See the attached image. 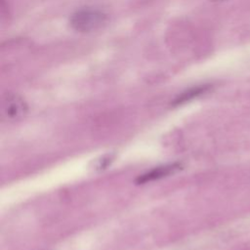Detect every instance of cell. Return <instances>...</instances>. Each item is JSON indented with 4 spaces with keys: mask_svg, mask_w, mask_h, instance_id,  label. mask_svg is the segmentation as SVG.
<instances>
[{
    "mask_svg": "<svg viewBox=\"0 0 250 250\" xmlns=\"http://www.w3.org/2000/svg\"><path fill=\"white\" fill-rule=\"evenodd\" d=\"M28 111L26 102L15 93H6L1 98L0 115L6 122H16L22 119Z\"/></svg>",
    "mask_w": 250,
    "mask_h": 250,
    "instance_id": "2",
    "label": "cell"
},
{
    "mask_svg": "<svg viewBox=\"0 0 250 250\" xmlns=\"http://www.w3.org/2000/svg\"><path fill=\"white\" fill-rule=\"evenodd\" d=\"M182 168H183L182 164L178 163V162L158 166V167H155V168L147 171L146 173H145L143 175H140L137 178L136 182H137V184L141 185V184H146L147 182L159 180V179H162V178H165V177H168V176H171V175L177 173Z\"/></svg>",
    "mask_w": 250,
    "mask_h": 250,
    "instance_id": "3",
    "label": "cell"
},
{
    "mask_svg": "<svg viewBox=\"0 0 250 250\" xmlns=\"http://www.w3.org/2000/svg\"><path fill=\"white\" fill-rule=\"evenodd\" d=\"M210 1H213V2H218V1H223V0H210Z\"/></svg>",
    "mask_w": 250,
    "mask_h": 250,
    "instance_id": "6",
    "label": "cell"
},
{
    "mask_svg": "<svg viewBox=\"0 0 250 250\" xmlns=\"http://www.w3.org/2000/svg\"><path fill=\"white\" fill-rule=\"evenodd\" d=\"M114 159V155L111 153H107L104 154L101 157H99L98 159H95L93 162V169L95 171H101L105 169L108 165H110V163L113 161Z\"/></svg>",
    "mask_w": 250,
    "mask_h": 250,
    "instance_id": "5",
    "label": "cell"
},
{
    "mask_svg": "<svg viewBox=\"0 0 250 250\" xmlns=\"http://www.w3.org/2000/svg\"><path fill=\"white\" fill-rule=\"evenodd\" d=\"M210 88V85H200V86H195L192 88H189L183 92L181 95H179L173 102L174 105H179L182 104H185L187 102H189L193 100L196 97H199L200 95L204 94L207 92Z\"/></svg>",
    "mask_w": 250,
    "mask_h": 250,
    "instance_id": "4",
    "label": "cell"
},
{
    "mask_svg": "<svg viewBox=\"0 0 250 250\" xmlns=\"http://www.w3.org/2000/svg\"><path fill=\"white\" fill-rule=\"evenodd\" d=\"M107 21V15L97 8L86 7L75 11L69 19L70 26L82 33L96 31Z\"/></svg>",
    "mask_w": 250,
    "mask_h": 250,
    "instance_id": "1",
    "label": "cell"
}]
</instances>
